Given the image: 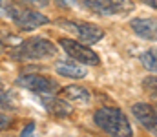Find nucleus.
<instances>
[{
  "instance_id": "obj_8",
  "label": "nucleus",
  "mask_w": 157,
  "mask_h": 137,
  "mask_svg": "<svg viewBox=\"0 0 157 137\" xmlns=\"http://www.w3.org/2000/svg\"><path fill=\"white\" fill-rule=\"evenodd\" d=\"M42 106L46 108V112L53 117H70L73 113V106L68 102V101H62V99H57V97H51V95H44L42 97Z\"/></svg>"
},
{
  "instance_id": "obj_16",
  "label": "nucleus",
  "mask_w": 157,
  "mask_h": 137,
  "mask_svg": "<svg viewBox=\"0 0 157 137\" xmlns=\"http://www.w3.org/2000/svg\"><path fill=\"white\" fill-rule=\"evenodd\" d=\"M112 4L115 6V9H117V13H128V11H132L133 9V2L132 0H112Z\"/></svg>"
},
{
  "instance_id": "obj_2",
  "label": "nucleus",
  "mask_w": 157,
  "mask_h": 137,
  "mask_svg": "<svg viewBox=\"0 0 157 137\" xmlns=\"http://www.w3.org/2000/svg\"><path fill=\"white\" fill-rule=\"evenodd\" d=\"M9 55L17 60H44L57 57V46L44 37H31L13 48Z\"/></svg>"
},
{
  "instance_id": "obj_18",
  "label": "nucleus",
  "mask_w": 157,
  "mask_h": 137,
  "mask_svg": "<svg viewBox=\"0 0 157 137\" xmlns=\"http://www.w3.org/2000/svg\"><path fill=\"white\" fill-rule=\"evenodd\" d=\"M33 130H35V123L31 121V123H28V124H26V128L22 130L20 137H31V135H33Z\"/></svg>"
},
{
  "instance_id": "obj_3",
  "label": "nucleus",
  "mask_w": 157,
  "mask_h": 137,
  "mask_svg": "<svg viewBox=\"0 0 157 137\" xmlns=\"http://www.w3.org/2000/svg\"><path fill=\"white\" fill-rule=\"evenodd\" d=\"M7 17L24 31H33V29H37L40 26L49 24V18L46 15L39 13L37 9L24 7V6H18V4H11L9 6Z\"/></svg>"
},
{
  "instance_id": "obj_10",
  "label": "nucleus",
  "mask_w": 157,
  "mask_h": 137,
  "mask_svg": "<svg viewBox=\"0 0 157 137\" xmlns=\"http://www.w3.org/2000/svg\"><path fill=\"white\" fill-rule=\"evenodd\" d=\"M80 6H84L88 11L102 15V17H112L119 15L115 6L112 4V0H80Z\"/></svg>"
},
{
  "instance_id": "obj_13",
  "label": "nucleus",
  "mask_w": 157,
  "mask_h": 137,
  "mask_svg": "<svg viewBox=\"0 0 157 137\" xmlns=\"http://www.w3.org/2000/svg\"><path fill=\"white\" fill-rule=\"evenodd\" d=\"M139 60H141V64H143L148 71H152V73L157 75V49H148V51L141 53Z\"/></svg>"
},
{
  "instance_id": "obj_5",
  "label": "nucleus",
  "mask_w": 157,
  "mask_h": 137,
  "mask_svg": "<svg viewBox=\"0 0 157 137\" xmlns=\"http://www.w3.org/2000/svg\"><path fill=\"white\" fill-rule=\"evenodd\" d=\"M59 44H60V48L68 53L70 59L77 60L80 64H86V66H99V64H101L99 55H97L90 46L82 44V42H78V40H73V39H60Z\"/></svg>"
},
{
  "instance_id": "obj_22",
  "label": "nucleus",
  "mask_w": 157,
  "mask_h": 137,
  "mask_svg": "<svg viewBox=\"0 0 157 137\" xmlns=\"http://www.w3.org/2000/svg\"><path fill=\"white\" fill-rule=\"evenodd\" d=\"M7 124H9V117H6L4 113H0V130H2V128H6Z\"/></svg>"
},
{
  "instance_id": "obj_23",
  "label": "nucleus",
  "mask_w": 157,
  "mask_h": 137,
  "mask_svg": "<svg viewBox=\"0 0 157 137\" xmlns=\"http://www.w3.org/2000/svg\"><path fill=\"white\" fill-rule=\"evenodd\" d=\"M2 53H4V42L0 40V55H2Z\"/></svg>"
},
{
  "instance_id": "obj_14",
  "label": "nucleus",
  "mask_w": 157,
  "mask_h": 137,
  "mask_svg": "<svg viewBox=\"0 0 157 137\" xmlns=\"http://www.w3.org/2000/svg\"><path fill=\"white\" fill-rule=\"evenodd\" d=\"M15 101H13V97H11V93L7 91V88L0 82V108H4V110H15Z\"/></svg>"
},
{
  "instance_id": "obj_24",
  "label": "nucleus",
  "mask_w": 157,
  "mask_h": 137,
  "mask_svg": "<svg viewBox=\"0 0 157 137\" xmlns=\"http://www.w3.org/2000/svg\"><path fill=\"white\" fill-rule=\"evenodd\" d=\"M152 95H154V101L157 102V91H155V93H152Z\"/></svg>"
},
{
  "instance_id": "obj_9",
  "label": "nucleus",
  "mask_w": 157,
  "mask_h": 137,
  "mask_svg": "<svg viewBox=\"0 0 157 137\" xmlns=\"http://www.w3.org/2000/svg\"><path fill=\"white\" fill-rule=\"evenodd\" d=\"M130 28L144 40H157V18H133L130 20Z\"/></svg>"
},
{
  "instance_id": "obj_4",
  "label": "nucleus",
  "mask_w": 157,
  "mask_h": 137,
  "mask_svg": "<svg viewBox=\"0 0 157 137\" xmlns=\"http://www.w3.org/2000/svg\"><path fill=\"white\" fill-rule=\"evenodd\" d=\"M59 26L66 28L68 31H71L78 39V42L82 44H95L104 37V29L99 28L97 24L91 22H73V20H57Z\"/></svg>"
},
{
  "instance_id": "obj_7",
  "label": "nucleus",
  "mask_w": 157,
  "mask_h": 137,
  "mask_svg": "<svg viewBox=\"0 0 157 137\" xmlns=\"http://www.w3.org/2000/svg\"><path fill=\"white\" fill-rule=\"evenodd\" d=\"M132 115L143 128H146L150 134L157 137V106L148 102H135L132 106Z\"/></svg>"
},
{
  "instance_id": "obj_21",
  "label": "nucleus",
  "mask_w": 157,
  "mask_h": 137,
  "mask_svg": "<svg viewBox=\"0 0 157 137\" xmlns=\"http://www.w3.org/2000/svg\"><path fill=\"white\" fill-rule=\"evenodd\" d=\"M139 2L148 6V7H152V9H157V0H139Z\"/></svg>"
},
{
  "instance_id": "obj_17",
  "label": "nucleus",
  "mask_w": 157,
  "mask_h": 137,
  "mask_svg": "<svg viewBox=\"0 0 157 137\" xmlns=\"http://www.w3.org/2000/svg\"><path fill=\"white\" fill-rule=\"evenodd\" d=\"M143 86H144V90H146V91H152V93H155V91H157V75L146 77V79L143 81Z\"/></svg>"
},
{
  "instance_id": "obj_11",
  "label": "nucleus",
  "mask_w": 157,
  "mask_h": 137,
  "mask_svg": "<svg viewBox=\"0 0 157 137\" xmlns=\"http://www.w3.org/2000/svg\"><path fill=\"white\" fill-rule=\"evenodd\" d=\"M55 71L62 77H68V79H84L86 77V70L71 60H57Z\"/></svg>"
},
{
  "instance_id": "obj_15",
  "label": "nucleus",
  "mask_w": 157,
  "mask_h": 137,
  "mask_svg": "<svg viewBox=\"0 0 157 137\" xmlns=\"http://www.w3.org/2000/svg\"><path fill=\"white\" fill-rule=\"evenodd\" d=\"M13 4L24 6V7H31V9H39V7H46L49 4V0H13Z\"/></svg>"
},
{
  "instance_id": "obj_1",
  "label": "nucleus",
  "mask_w": 157,
  "mask_h": 137,
  "mask_svg": "<svg viewBox=\"0 0 157 137\" xmlns=\"http://www.w3.org/2000/svg\"><path fill=\"white\" fill-rule=\"evenodd\" d=\"M93 123L112 137H133L130 119L122 110L115 106H102L93 113Z\"/></svg>"
},
{
  "instance_id": "obj_12",
  "label": "nucleus",
  "mask_w": 157,
  "mask_h": 137,
  "mask_svg": "<svg viewBox=\"0 0 157 137\" xmlns=\"http://www.w3.org/2000/svg\"><path fill=\"white\" fill-rule=\"evenodd\" d=\"M62 95L70 102H78V104H88L90 99H91L90 91L86 90V88H82V86H78V84H71V86L62 88Z\"/></svg>"
},
{
  "instance_id": "obj_6",
  "label": "nucleus",
  "mask_w": 157,
  "mask_h": 137,
  "mask_svg": "<svg viewBox=\"0 0 157 137\" xmlns=\"http://www.w3.org/2000/svg\"><path fill=\"white\" fill-rule=\"evenodd\" d=\"M17 84L20 88H26V90L33 91V93H40V95H53L59 91L57 81H53L51 77H46V75H37V73L20 75L17 79Z\"/></svg>"
},
{
  "instance_id": "obj_20",
  "label": "nucleus",
  "mask_w": 157,
  "mask_h": 137,
  "mask_svg": "<svg viewBox=\"0 0 157 137\" xmlns=\"http://www.w3.org/2000/svg\"><path fill=\"white\" fill-rule=\"evenodd\" d=\"M9 6H11L9 2H6V0H0V13L7 17V11H9Z\"/></svg>"
},
{
  "instance_id": "obj_19",
  "label": "nucleus",
  "mask_w": 157,
  "mask_h": 137,
  "mask_svg": "<svg viewBox=\"0 0 157 137\" xmlns=\"http://www.w3.org/2000/svg\"><path fill=\"white\" fill-rule=\"evenodd\" d=\"M57 4H60L62 7H75L80 6V0H57Z\"/></svg>"
}]
</instances>
